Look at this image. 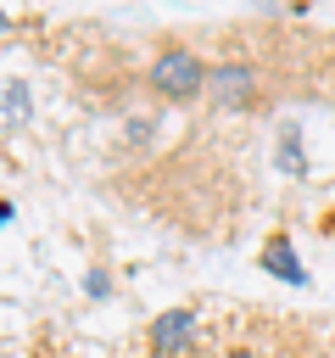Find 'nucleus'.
Instances as JSON below:
<instances>
[{
	"mask_svg": "<svg viewBox=\"0 0 335 358\" xmlns=\"http://www.w3.org/2000/svg\"><path fill=\"white\" fill-rule=\"evenodd\" d=\"M151 90L162 95V101H190V95H201L207 84H212V67L190 50V45H168L156 62H151Z\"/></svg>",
	"mask_w": 335,
	"mask_h": 358,
	"instance_id": "1",
	"label": "nucleus"
},
{
	"mask_svg": "<svg viewBox=\"0 0 335 358\" xmlns=\"http://www.w3.org/2000/svg\"><path fill=\"white\" fill-rule=\"evenodd\" d=\"M207 95H212L218 106H229V112L251 106V101H257V67H251V62H218Z\"/></svg>",
	"mask_w": 335,
	"mask_h": 358,
	"instance_id": "2",
	"label": "nucleus"
},
{
	"mask_svg": "<svg viewBox=\"0 0 335 358\" xmlns=\"http://www.w3.org/2000/svg\"><path fill=\"white\" fill-rule=\"evenodd\" d=\"M195 324H201L195 308H168V313H156V324L145 330V341H151L156 358H173V352H184L195 341Z\"/></svg>",
	"mask_w": 335,
	"mask_h": 358,
	"instance_id": "3",
	"label": "nucleus"
},
{
	"mask_svg": "<svg viewBox=\"0 0 335 358\" xmlns=\"http://www.w3.org/2000/svg\"><path fill=\"white\" fill-rule=\"evenodd\" d=\"M257 263L274 274V280H290V285H307V268H302V257H296V246H290V235L285 229H274L268 241H262V252H257Z\"/></svg>",
	"mask_w": 335,
	"mask_h": 358,
	"instance_id": "4",
	"label": "nucleus"
},
{
	"mask_svg": "<svg viewBox=\"0 0 335 358\" xmlns=\"http://www.w3.org/2000/svg\"><path fill=\"white\" fill-rule=\"evenodd\" d=\"M22 123H28V84L6 78V134H22Z\"/></svg>",
	"mask_w": 335,
	"mask_h": 358,
	"instance_id": "5",
	"label": "nucleus"
},
{
	"mask_svg": "<svg viewBox=\"0 0 335 358\" xmlns=\"http://www.w3.org/2000/svg\"><path fill=\"white\" fill-rule=\"evenodd\" d=\"M279 168L302 179V168H307L302 162V129H279Z\"/></svg>",
	"mask_w": 335,
	"mask_h": 358,
	"instance_id": "6",
	"label": "nucleus"
},
{
	"mask_svg": "<svg viewBox=\"0 0 335 358\" xmlns=\"http://www.w3.org/2000/svg\"><path fill=\"white\" fill-rule=\"evenodd\" d=\"M156 134H162V129H156L151 117H128V145H151Z\"/></svg>",
	"mask_w": 335,
	"mask_h": 358,
	"instance_id": "7",
	"label": "nucleus"
},
{
	"mask_svg": "<svg viewBox=\"0 0 335 358\" xmlns=\"http://www.w3.org/2000/svg\"><path fill=\"white\" fill-rule=\"evenodd\" d=\"M84 291H89V296H112V280H106V268H89V274H84Z\"/></svg>",
	"mask_w": 335,
	"mask_h": 358,
	"instance_id": "8",
	"label": "nucleus"
}]
</instances>
